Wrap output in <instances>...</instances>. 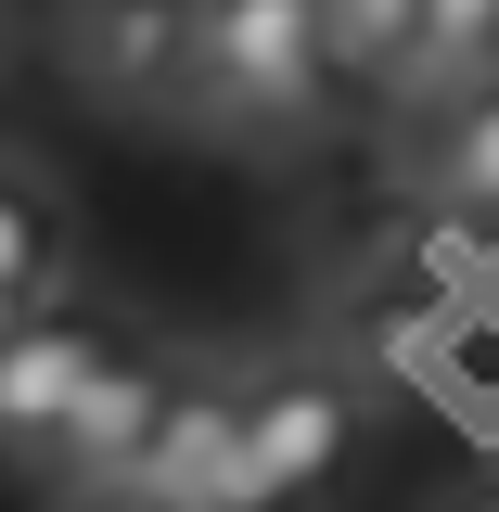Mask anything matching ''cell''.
<instances>
[{"label":"cell","mask_w":499,"mask_h":512,"mask_svg":"<svg viewBox=\"0 0 499 512\" xmlns=\"http://www.w3.org/2000/svg\"><path fill=\"white\" fill-rule=\"evenodd\" d=\"M333 64V13L320 0H192V90L231 128H295Z\"/></svg>","instance_id":"1"},{"label":"cell","mask_w":499,"mask_h":512,"mask_svg":"<svg viewBox=\"0 0 499 512\" xmlns=\"http://www.w3.org/2000/svg\"><path fill=\"white\" fill-rule=\"evenodd\" d=\"M346 448H359V384L346 372H269V384H244V512L308 500Z\"/></svg>","instance_id":"2"},{"label":"cell","mask_w":499,"mask_h":512,"mask_svg":"<svg viewBox=\"0 0 499 512\" xmlns=\"http://www.w3.org/2000/svg\"><path fill=\"white\" fill-rule=\"evenodd\" d=\"M167 397H180V372H167V359H103V372L77 384V410H64L52 423V448H39V461H52L64 487H90V500H116L128 474H141V448H154V423H167Z\"/></svg>","instance_id":"3"},{"label":"cell","mask_w":499,"mask_h":512,"mask_svg":"<svg viewBox=\"0 0 499 512\" xmlns=\"http://www.w3.org/2000/svg\"><path fill=\"white\" fill-rule=\"evenodd\" d=\"M128 487H154L180 512H244V384H180Z\"/></svg>","instance_id":"4"},{"label":"cell","mask_w":499,"mask_h":512,"mask_svg":"<svg viewBox=\"0 0 499 512\" xmlns=\"http://www.w3.org/2000/svg\"><path fill=\"white\" fill-rule=\"evenodd\" d=\"M116 346L90 333V320L64 308H26L13 333H0V448H52V423L77 410V384L103 372Z\"/></svg>","instance_id":"5"},{"label":"cell","mask_w":499,"mask_h":512,"mask_svg":"<svg viewBox=\"0 0 499 512\" xmlns=\"http://www.w3.org/2000/svg\"><path fill=\"white\" fill-rule=\"evenodd\" d=\"M77 77L103 103H167V90H192V0H90L77 13Z\"/></svg>","instance_id":"6"},{"label":"cell","mask_w":499,"mask_h":512,"mask_svg":"<svg viewBox=\"0 0 499 512\" xmlns=\"http://www.w3.org/2000/svg\"><path fill=\"white\" fill-rule=\"evenodd\" d=\"M474 77H499V0H423L410 13V52H397V90L410 103H448Z\"/></svg>","instance_id":"7"},{"label":"cell","mask_w":499,"mask_h":512,"mask_svg":"<svg viewBox=\"0 0 499 512\" xmlns=\"http://www.w3.org/2000/svg\"><path fill=\"white\" fill-rule=\"evenodd\" d=\"M436 205H448V218H499V77L448 90V128H436Z\"/></svg>","instance_id":"8"},{"label":"cell","mask_w":499,"mask_h":512,"mask_svg":"<svg viewBox=\"0 0 499 512\" xmlns=\"http://www.w3.org/2000/svg\"><path fill=\"white\" fill-rule=\"evenodd\" d=\"M52 269H64V231H52V192H39V180H13V167H0V308H39V295H52Z\"/></svg>","instance_id":"9"},{"label":"cell","mask_w":499,"mask_h":512,"mask_svg":"<svg viewBox=\"0 0 499 512\" xmlns=\"http://www.w3.org/2000/svg\"><path fill=\"white\" fill-rule=\"evenodd\" d=\"M333 13V64H372V77H397V52H410V13L423 0H320Z\"/></svg>","instance_id":"10"},{"label":"cell","mask_w":499,"mask_h":512,"mask_svg":"<svg viewBox=\"0 0 499 512\" xmlns=\"http://www.w3.org/2000/svg\"><path fill=\"white\" fill-rule=\"evenodd\" d=\"M103 512H180V500H154V487H116V500H103Z\"/></svg>","instance_id":"11"},{"label":"cell","mask_w":499,"mask_h":512,"mask_svg":"<svg viewBox=\"0 0 499 512\" xmlns=\"http://www.w3.org/2000/svg\"><path fill=\"white\" fill-rule=\"evenodd\" d=\"M461 512H499V500H461Z\"/></svg>","instance_id":"12"},{"label":"cell","mask_w":499,"mask_h":512,"mask_svg":"<svg viewBox=\"0 0 499 512\" xmlns=\"http://www.w3.org/2000/svg\"><path fill=\"white\" fill-rule=\"evenodd\" d=\"M0 26H13V0H0Z\"/></svg>","instance_id":"13"}]
</instances>
